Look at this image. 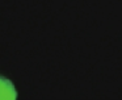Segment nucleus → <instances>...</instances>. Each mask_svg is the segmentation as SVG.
Here are the masks:
<instances>
[{"mask_svg":"<svg viewBox=\"0 0 122 100\" xmlns=\"http://www.w3.org/2000/svg\"><path fill=\"white\" fill-rule=\"evenodd\" d=\"M17 97V92L13 83L9 79L0 76V100H15Z\"/></svg>","mask_w":122,"mask_h":100,"instance_id":"f257e3e1","label":"nucleus"}]
</instances>
